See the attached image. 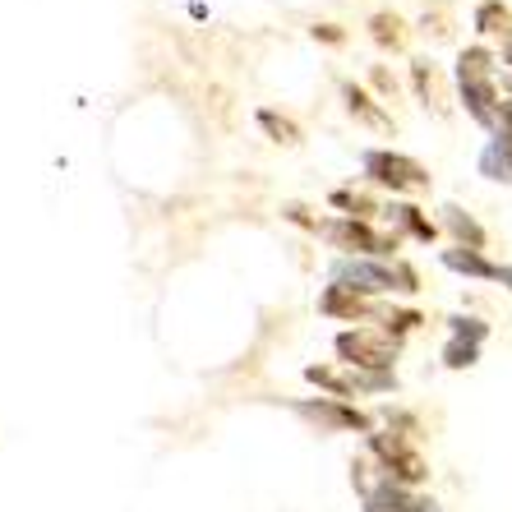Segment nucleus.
I'll return each instance as SVG.
<instances>
[{
  "label": "nucleus",
  "instance_id": "f257e3e1",
  "mask_svg": "<svg viewBox=\"0 0 512 512\" xmlns=\"http://www.w3.org/2000/svg\"><path fill=\"white\" fill-rule=\"evenodd\" d=\"M457 93H462L466 116L476 120L480 130H499L503 116V88L494 79V51L489 47H466L457 56Z\"/></svg>",
  "mask_w": 512,
  "mask_h": 512
},
{
  "label": "nucleus",
  "instance_id": "f03ea898",
  "mask_svg": "<svg viewBox=\"0 0 512 512\" xmlns=\"http://www.w3.org/2000/svg\"><path fill=\"white\" fill-rule=\"evenodd\" d=\"M337 282L360 291V296H383V291H420V277L411 263H370V259H356V263H342L337 268Z\"/></svg>",
  "mask_w": 512,
  "mask_h": 512
},
{
  "label": "nucleus",
  "instance_id": "7ed1b4c3",
  "mask_svg": "<svg viewBox=\"0 0 512 512\" xmlns=\"http://www.w3.org/2000/svg\"><path fill=\"white\" fill-rule=\"evenodd\" d=\"M370 453L383 462V476L397 480V485L416 489L429 480V462L420 457L416 434H393V429L388 434H370Z\"/></svg>",
  "mask_w": 512,
  "mask_h": 512
},
{
  "label": "nucleus",
  "instance_id": "20e7f679",
  "mask_svg": "<svg viewBox=\"0 0 512 512\" xmlns=\"http://www.w3.org/2000/svg\"><path fill=\"white\" fill-rule=\"evenodd\" d=\"M337 356H342L346 365L365 370L370 379H383V374H393L397 337L374 333V328H356V333H342V337H337Z\"/></svg>",
  "mask_w": 512,
  "mask_h": 512
},
{
  "label": "nucleus",
  "instance_id": "39448f33",
  "mask_svg": "<svg viewBox=\"0 0 512 512\" xmlns=\"http://www.w3.org/2000/svg\"><path fill=\"white\" fill-rule=\"evenodd\" d=\"M365 176H370L374 185H383V190H393V194L429 190V171L420 167L416 157L388 153V148H379V153H365Z\"/></svg>",
  "mask_w": 512,
  "mask_h": 512
},
{
  "label": "nucleus",
  "instance_id": "423d86ee",
  "mask_svg": "<svg viewBox=\"0 0 512 512\" xmlns=\"http://www.w3.org/2000/svg\"><path fill=\"white\" fill-rule=\"evenodd\" d=\"M323 236L333 240L337 250H360V254H370V259H388V254L397 250V236H383V231H374L370 222H360V217L328 222V227H323Z\"/></svg>",
  "mask_w": 512,
  "mask_h": 512
},
{
  "label": "nucleus",
  "instance_id": "0eeeda50",
  "mask_svg": "<svg viewBox=\"0 0 512 512\" xmlns=\"http://www.w3.org/2000/svg\"><path fill=\"white\" fill-rule=\"evenodd\" d=\"M365 512H439V503L383 476L374 489H365Z\"/></svg>",
  "mask_w": 512,
  "mask_h": 512
},
{
  "label": "nucleus",
  "instance_id": "6e6552de",
  "mask_svg": "<svg viewBox=\"0 0 512 512\" xmlns=\"http://www.w3.org/2000/svg\"><path fill=\"white\" fill-rule=\"evenodd\" d=\"M480 176H489V180H508V185H512V102H503L499 130L489 134L485 153H480Z\"/></svg>",
  "mask_w": 512,
  "mask_h": 512
},
{
  "label": "nucleus",
  "instance_id": "1a4fd4ad",
  "mask_svg": "<svg viewBox=\"0 0 512 512\" xmlns=\"http://www.w3.org/2000/svg\"><path fill=\"white\" fill-rule=\"evenodd\" d=\"M439 227L453 236V245H466V250H485V245H489V231L480 227V222L466 213V208H457V203L439 208Z\"/></svg>",
  "mask_w": 512,
  "mask_h": 512
},
{
  "label": "nucleus",
  "instance_id": "9d476101",
  "mask_svg": "<svg viewBox=\"0 0 512 512\" xmlns=\"http://www.w3.org/2000/svg\"><path fill=\"white\" fill-rule=\"evenodd\" d=\"M443 268H453L462 277H476V282H499L503 263L485 259V250H466V245H448L443 250Z\"/></svg>",
  "mask_w": 512,
  "mask_h": 512
},
{
  "label": "nucleus",
  "instance_id": "9b49d317",
  "mask_svg": "<svg viewBox=\"0 0 512 512\" xmlns=\"http://www.w3.org/2000/svg\"><path fill=\"white\" fill-rule=\"evenodd\" d=\"M319 310L323 314H333V319H370L374 314V305L365 296H360V291H351V286H328V291H323V300H319Z\"/></svg>",
  "mask_w": 512,
  "mask_h": 512
},
{
  "label": "nucleus",
  "instance_id": "f8f14e48",
  "mask_svg": "<svg viewBox=\"0 0 512 512\" xmlns=\"http://www.w3.org/2000/svg\"><path fill=\"white\" fill-rule=\"evenodd\" d=\"M305 416H314L319 425H328V429H370V416H365V411L342 406V402H310L305 406Z\"/></svg>",
  "mask_w": 512,
  "mask_h": 512
},
{
  "label": "nucleus",
  "instance_id": "ddd939ff",
  "mask_svg": "<svg viewBox=\"0 0 512 512\" xmlns=\"http://www.w3.org/2000/svg\"><path fill=\"white\" fill-rule=\"evenodd\" d=\"M411 79H416V93L425 107H434V111L448 107V84H443V74L434 60H416V65H411Z\"/></svg>",
  "mask_w": 512,
  "mask_h": 512
},
{
  "label": "nucleus",
  "instance_id": "4468645a",
  "mask_svg": "<svg viewBox=\"0 0 512 512\" xmlns=\"http://www.w3.org/2000/svg\"><path fill=\"white\" fill-rule=\"evenodd\" d=\"M383 213H388V217H393V227H402L406 231V236H416V240H425V245H429V240H439V222H429V217L425 213H420V208H416V203H393V208H383Z\"/></svg>",
  "mask_w": 512,
  "mask_h": 512
},
{
  "label": "nucleus",
  "instance_id": "2eb2a0df",
  "mask_svg": "<svg viewBox=\"0 0 512 512\" xmlns=\"http://www.w3.org/2000/svg\"><path fill=\"white\" fill-rule=\"evenodd\" d=\"M476 33L480 37H503L508 42L512 37V10L503 5V0H485L476 10Z\"/></svg>",
  "mask_w": 512,
  "mask_h": 512
},
{
  "label": "nucleus",
  "instance_id": "dca6fc26",
  "mask_svg": "<svg viewBox=\"0 0 512 512\" xmlns=\"http://www.w3.org/2000/svg\"><path fill=\"white\" fill-rule=\"evenodd\" d=\"M346 107H351V116H360L365 125H374V130H388V116H383V111L374 107V97L365 93V88L346 84Z\"/></svg>",
  "mask_w": 512,
  "mask_h": 512
},
{
  "label": "nucleus",
  "instance_id": "f3484780",
  "mask_svg": "<svg viewBox=\"0 0 512 512\" xmlns=\"http://www.w3.org/2000/svg\"><path fill=\"white\" fill-rule=\"evenodd\" d=\"M333 203H337V208H346L351 217H360V222H365V217H374V213H383L379 203H374L370 194H360V190H337Z\"/></svg>",
  "mask_w": 512,
  "mask_h": 512
},
{
  "label": "nucleus",
  "instance_id": "a211bd4d",
  "mask_svg": "<svg viewBox=\"0 0 512 512\" xmlns=\"http://www.w3.org/2000/svg\"><path fill=\"white\" fill-rule=\"evenodd\" d=\"M480 360V346L476 342H448L443 346V365H448V370H471V365H476Z\"/></svg>",
  "mask_w": 512,
  "mask_h": 512
},
{
  "label": "nucleus",
  "instance_id": "6ab92c4d",
  "mask_svg": "<svg viewBox=\"0 0 512 512\" xmlns=\"http://www.w3.org/2000/svg\"><path fill=\"white\" fill-rule=\"evenodd\" d=\"M374 42L379 47H402V19L397 14H374Z\"/></svg>",
  "mask_w": 512,
  "mask_h": 512
},
{
  "label": "nucleus",
  "instance_id": "aec40b11",
  "mask_svg": "<svg viewBox=\"0 0 512 512\" xmlns=\"http://www.w3.org/2000/svg\"><path fill=\"white\" fill-rule=\"evenodd\" d=\"M420 323H425V319H420L416 310H393V314H383V333H388V337H406V333H416Z\"/></svg>",
  "mask_w": 512,
  "mask_h": 512
},
{
  "label": "nucleus",
  "instance_id": "412c9836",
  "mask_svg": "<svg viewBox=\"0 0 512 512\" xmlns=\"http://www.w3.org/2000/svg\"><path fill=\"white\" fill-rule=\"evenodd\" d=\"M448 323H453V337H457V342H485V337H489V323H480V319H466V314H457V319H448Z\"/></svg>",
  "mask_w": 512,
  "mask_h": 512
},
{
  "label": "nucleus",
  "instance_id": "4be33fe9",
  "mask_svg": "<svg viewBox=\"0 0 512 512\" xmlns=\"http://www.w3.org/2000/svg\"><path fill=\"white\" fill-rule=\"evenodd\" d=\"M259 120H263V130L273 134L277 143H296V139H300V130H296V125H291V120H282V116H277V111H263Z\"/></svg>",
  "mask_w": 512,
  "mask_h": 512
},
{
  "label": "nucleus",
  "instance_id": "5701e85b",
  "mask_svg": "<svg viewBox=\"0 0 512 512\" xmlns=\"http://www.w3.org/2000/svg\"><path fill=\"white\" fill-rule=\"evenodd\" d=\"M499 282H503V286H508V291H512V263H503V273H499Z\"/></svg>",
  "mask_w": 512,
  "mask_h": 512
},
{
  "label": "nucleus",
  "instance_id": "b1692460",
  "mask_svg": "<svg viewBox=\"0 0 512 512\" xmlns=\"http://www.w3.org/2000/svg\"><path fill=\"white\" fill-rule=\"evenodd\" d=\"M503 65H512V37L503 42Z\"/></svg>",
  "mask_w": 512,
  "mask_h": 512
},
{
  "label": "nucleus",
  "instance_id": "393cba45",
  "mask_svg": "<svg viewBox=\"0 0 512 512\" xmlns=\"http://www.w3.org/2000/svg\"><path fill=\"white\" fill-rule=\"evenodd\" d=\"M503 93H508V97H512V74H508V79H503Z\"/></svg>",
  "mask_w": 512,
  "mask_h": 512
}]
</instances>
